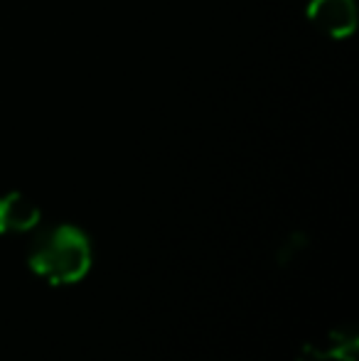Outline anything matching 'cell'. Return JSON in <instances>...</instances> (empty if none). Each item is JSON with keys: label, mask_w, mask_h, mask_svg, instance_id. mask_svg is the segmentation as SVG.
<instances>
[{"label": "cell", "mask_w": 359, "mask_h": 361, "mask_svg": "<svg viewBox=\"0 0 359 361\" xmlns=\"http://www.w3.org/2000/svg\"><path fill=\"white\" fill-rule=\"evenodd\" d=\"M305 248H308L305 233H293V236L278 248V266H291V263H296Z\"/></svg>", "instance_id": "5"}, {"label": "cell", "mask_w": 359, "mask_h": 361, "mask_svg": "<svg viewBox=\"0 0 359 361\" xmlns=\"http://www.w3.org/2000/svg\"><path fill=\"white\" fill-rule=\"evenodd\" d=\"M359 339L355 329H337L322 344H308L298 361H355Z\"/></svg>", "instance_id": "4"}, {"label": "cell", "mask_w": 359, "mask_h": 361, "mask_svg": "<svg viewBox=\"0 0 359 361\" xmlns=\"http://www.w3.org/2000/svg\"><path fill=\"white\" fill-rule=\"evenodd\" d=\"M39 219H42L39 207L20 192H10V195L0 197V233H5V236L32 231L39 224Z\"/></svg>", "instance_id": "3"}, {"label": "cell", "mask_w": 359, "mask_h": 361, "mask_svg": "<svg viewBox=\"0 0 359 361\" xmlns=\"http://www.w3.org/2000/svg\"><path fill=\"white\" fill-rule=\"evenodd\" d=\"M91 241L79 226L62 224L47 228L28 256V266L52 286H72L79 283L91 268Z\"/></svg>", "instance_id": "1"}, {"label": "cell", "mask_w": 359, "mask_h": 361, "mask_svg": "<svg viewBox=\"0 0 359 361\" xmlns=\"http://www.w3.org/2000/svg\"><path fill=\"white\" fill-rule=\"evenodd\" d=\"M305 15L320 32L332 39H345L357 27L355 0H310Z\"/></svg>", "instance_id": "2"}]
</instances>
